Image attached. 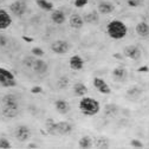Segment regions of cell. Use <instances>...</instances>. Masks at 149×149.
<instances>
[{"instance_id":"cell-1","label":"cell","mask_w":149,"mask_h":149,"mask_svg":"<svg viewBox=\"0 0 149 149\" xmlns=\"http://www.w3.org/2000/svg\"><path fill=\"white\" fill-rule=\"evenodd\" d=\"M79 109L82 114L85 116H95L100 113L101 104L98 101L90 98V97H83L79 102Z\"/></svg>"},{"instance_id":"cell-2","label":"cell","mask_w":149,"mask_h":149,"mask_svg":"<svg viewBox=\"0 0 149 149\" xmlns=\"http://www.w3.org/2000/svg\"><path fill=\"white\" fill-rule=\"evenodd\" d=\"M107 32L109 34L110 38H113L115 40L122 39L127 36L128 29L125 26V24L121 20H113L110 22L107 26Z\"/></svg>"},{"instance_id":"cell-3","label":"cell","mask_w":149,"mask_h":149,"mask_svg":"<svg viewBox=\"0 0 149 149\" xmlns=\"http://www.w3.org/2000/svg\"><path fill=\"white\" fill-rule=\"evenodd\" d=\"M14 137L18 142H27L31 137V129L25 125V124H20L14 129Z\"/></svg>"},{"instance_id":"cell-4","label":"cell","mask_w":149,"mask_h":149,"mask_svg":"<svg viewBox=\"0 0 149 149\" xmlns=\"http://www.w3.org/2000/svg\"><path fill=\"white\" fill-rule=\"evenodd\" d=\"M70 43L68 40H63V39H58L51 43L50 49L53 53L56 54H65L70 51Z\"/></svg>"},{"instance_id":"cell-5","label":"cell","mask_w":149,"mask_h":149,"mask_svg":"<svg viewBox=\"0 0 149 149\" xmlns=\"http://www.w3.org/2000/svg\"><path fill=\"white\" fill-rule=\"evenodd\" d=\"M10 12L14 17L20 18L27 12V5L24 0H15L14 3H12L10 5Z\"/></svg>"},{"instance_id":"cell-6","label":"cell","mask_w":149,"mask_h":149,"mask_svg":"<svg viewBox=\"0 0 149 149\" xmlns=\"http://www.w3.org/2000/svg\"><path fill=\"white\" fill-rule=\"evenodd\" d=\"M123 56H125V57L129 58V59L139 61L141 58V56H142V51L136 45H127L123 49Z\"/></svg>"},{"instance_id":"cell-7","label":"cell","mask_w":149,"mask_h":149,"mask_svg":"<svg viewBox=\"0 0 149 149\" xmlns=\"http://www.w3.org/2000/svg\"><path fill=\"white\" fill-rule=\"evenodd\" d=\"M32 70L36 74H45L49 70V65L45 61H43L40 58H36L33 66H32Z\"/></svg>"},{"instance_id":"cell-8","label":"cell","mask_w":149,"mask_h":149,"mask_svg":"<svg viewBox=\"0 0 149 149\" xmlns=\"http://www.w3.org/2000/svg\"><path fill=\"white\" fill-rule=\"evenodd\" d=\"M73 130V125L70 122L66 121H62V122H57V135H69L72 133Z\"/></svg>"},{"instance_id":"cell-9","label":"cell","mask_w":149,"mask_h":149,"mask_svg":"<svg viewBox=\"0 0 149 149\" xmlns=\"http://www.w3.org/2000/svg\"><path fill=\"white\" fill-rule=\"evenodd\" d=\"M94 86L101 92V94H104V95H108V94H110L111 92V89H110V86L108 85V83L104 81V79H102V78H100V77H96V78H94Z\"/></svg>"},{"instance_id":"cell-10","label":"cell","mask_w":149,"mask_h":149,"mask_svg":"<svg viewBox=\"0 0 149 149\" xmlns=\"http://www.w3.org/2000/svg\"><path fill=\"white\" fill-rule=\"evenodd\" d=\"M69 24L72 29L74 30H79L83 27L84 25V20H83V17L78 13H72L69 18Z\"/></svg>"},{"instance_id":"cell-11","label":"cell","mask_w":149,"mask_h":149,"mask_svg":"<svg viewBox=\"0 0 149 149\" xmlns=\"http://www.w3.org/2000/svg\"><path fill=\"white\" fill-rule=\"evenodd\" d=\"M142 94H143V90H142L139 85H134V86L129 88V89L127 90L125 96H127V98H128L129 101H137V100L142 96Z\"/></svg>"},{"instance_id":"cell-12","label":"cell","mask_w":149,"mask_h":149,"mask_svg":"<svg viewBox=\"0 0 149 149\" xmlns=\"http://www.w3.org/2000/svg\"><path fill=\"white\" fill-rule=\"evenodd\" d=\"M83 20H84V23L90 24V25H97L100 23V13H98V11L92 10V11L85 13L83 15Z\"/></svg>"},{"instance_id":"cell-13","label":"cell","mask_w":149,"mask_h":149,"mask_svg":"<svg viewBox=\"0 0 149 149\" xmlns=\"http://www.w3.org/2000/svg\"><path fill=\"white\" fill-rule=\"evenodd\" d=\"M97 11H98L100 14L108 15V14H111L115 11V5L111 4L110 1H101L97 6Z\"/></svg>"},{"instance_id":"cell-14","label":"cell","mask_w":149,"mask_h":149,"mask_svg":"<svg viewBox=\"0 0 149 149\" xmlns=\"http://www.w3.org/2000/svg\"><path fill=\"white\" fill-rule=\"evenodd\" d=\"M11 24H12V18L10 13L3 8H0V30H5L10 27Z\"/></svg>"},{"instance_id":"cell-15","label":"cell","mask_w":149,"mask_h":149,"mask_svg":"<svg viewBox=\"0 0 149 149\" xmlns=\"http://www.w3.org/2000/svg\"><path fill=\"white\" fill-rule=\"evenodd\" d=\"M54 108L57 110V113H59L61 115H66L71 109L70 103L65 100H57L54 102Z\"/></svg>"},{"instance_id":"cell-16","label":"cell","mask_w":149,"mask_h":149,"mask_svg":"<svg viewBox=\"0 0 149 149\" xmlns=\"http://www.w3.org/2000/svg\"><path fill=\"white\" fill-rule=\"evenodd\" d=\"M51 20H52V23L56 24V25H62V24H64L65 20H66L65 13H64L63 11H61V10H54V11L52 10V12H51Z\"/></svg>"},{"instance_id":"cell-17","label":"cell","mask_w":149,"mask_h":149,"mask_svg":"<svg viewBox=\"0 0 149 149\" xmlns=\"http://www.w3.org/2000/svg\"><path fill=\"white\" fill-rule=\"evenodd\" d=\"M128 77V71L123 66H117L113 71V78L116 82H124Z\"/></svg>"},{"instance_id":"cell-18","label":"cell","mask_w":149,"mask_h":149,"mask_svg":"<svg viewBox=\"0 0 149 149\" xmlns=\"http://www.w3.org/2000/svg\"><path fill=\"white\" fill-rule=\"evenodd\" d=\"M3 105L1 107H8V108H19V102L18 98L12 95V94H7L3 97Z\"/></svg>"},{"instance_id":"cell-19","label":"cell","mask_w":149,"mask_h":149,"mask_svg":"<svg viewBox=\"0 0 149 149\" xmlns=\"http://www.w3.org/2000/svg\"><path fill=\"white\" fill-rule=\"evenodd\" d=\"M69 65L72 70H76V71H79L84 68V61L81 56H72L69 61Z\"/></svg>"},{"instance_id":"cell-20","label":"cell","mask_w":149,"mask_h":149,"mask_svg":"<svg viewBox=\"0 0 149 149\" xmlns=\"http://www.w3.org/2000/svg\"><path fill=\"white\" fill-rule=\"evenodd\" d=\"M118 107L117 104H107L104 107V116L105 117H109V118H114L118 115Z\"/></svg>"},{"instance_id":"cell-21","label":"cell","mask_w":149,"mask_h":149,"mask_svg":"<svg viewBox=\"0 0 149 149\" xmlns=\"http://www.w3.org/2000/svg\"><path fill=\"white\" fill-rule=\"evenodd\" d=\"M3 116L6 118H14L19 114V108H8V107H1Z\"/></svg>"},{"instance_id":"cell-22","label":"cell","mask_w":149,"mask_h":149,"mask_svg":"<svg viewBox=\"0 0 149 149\" xmlns=\"http://www.w3.org/2000/svg\"><path fill=\"white\" fill-rule=\"evenodd\" d=\"M94 146L95 148H98V149H107L110 147V141L105 136H98L94 140Z\"/></svg>"},{"instance_id":"cell-23","label":"cell","mask_w":149,"mask_h":149,"mask_svg":"<svg viewBox=\"0 0 149 149\" xmlns=\"http://www.w3.org/2000/svg\"><path fill=\"white\" fill-rule=\"evenodd\" d=\"M72 89H73V94L76 96H78V97H83L88 94V88L85 86V84H83L81 82L74 83Z\"/></svg>"},{"instance_id":"cell-24","label":"cell","mask_w":149,"mask_h":149,"mask_svg":"<svg viewBox=\"0 0 149 149\" xmlns=\"http://www.w3.org/2000/svg\"><path fill=\"white\" fill-rule=\"evenodd\" d=\"M135 32L140 36V37H148L149 36V25L146 22H141L136 25L135 27Z\"/></svg>"},{"instance_id":"cell-25","label":"cell","mask_w":149,"mask_h":149,"mask_svg":"<svg viewBox=\"0 0 149 149\" xmlns=\"http://www.w3.org/2000/svg\"><path fill=\"white\" fill-rule=\"evenodd\" d=\"M45 129H46V133L50 135H57V122L52 118L46 120L45 122Z\"/></svg>"},{"instance_id":"cell-26","label":"cell","mask_w":149,"mask_h":149,"mask_svg":"<svg viewBox=\"0 0 149 149\" xmlns=\"http://www.w3.org/2000/svg\"><path fill=\"white\" fill-rule=\"evenodd\" d=\"M78 146L82 149H89V148H91L92 146H94V140H92L90 136H83V137L79 139Z\"/></svg>"},{"instance_id":"cell-27","label":"cell","mask_w":149,"mask_h":149,"mask_svg":"<svg viewBox=\"0 0 149 149\" xmlns=\"http://www.w3.org/2000/svg\"><path fill=\"white\" fill-rule=\"evenodd\" d=\"M36 4L38 5V7L47 12L53 10V4L51 1H47V0H36Z\"/></svg>"},{"instance_id":"cell-28","label":"cell","mask_w":149,"mask_h":149,"mask_svg":"<svg viewBox=\"0 0 149 149\" xmlns=\"http://www.w3.org/2000/svg\"><path fill=\"white\" fill-rule=\"evenodd\" d=\"M70 85V79L68 76H61L57 81V88L59 90H64V89H68Z\"/></svg>"},{"instance_id":"cell-29","label":"cell","mask_w":149,"mask_h":149,"mask_svg":"<svg viewBox=\"0 0 149 149\" xmlns=\"http://www.w3.org/2000/svg\"><path fill=\"white\" fill-rule=\"evenodd\" d=\"M36 58H37V57H34L33 54H32V56H26V57L23 58V65H24L25 68H27V69H32Z\"/></svg>"},{"instance_id":"cell-30","label":"cell","mask_w":149,"mask_h":149,"mask_svg":"<svg viewBox=\"0 0 149 149\" xmlns=\"http://www.w3.org/2000/svg\"><path fill=\"white\" fill-rule=\"evenodd\" d=\"M0 76H3L7 79H14V74L10 70L4 69V68H0Z\"/></svg>"},{"instance_id":"cell-31","label":"cell","mask_w":149,"mask_h":149,"mask_svg":"<svg viewBox=\"0 0 149 149\" xmlns=\"http://www.w3.org/2000/svg\"><path fill=\"white\" fill-rule=\"evenodd\" d=\"M12 146L10 143V141L6 137H0V148L1 149H10Z\"/></svg>"},{"instance_id":"cell-32","label":"cell","mask_w":149,"mask_h":149,"mask_svg":"<svg viewBox=\"0 0 149 149\" xmlns=\"http://www.w3.org/2000/svg\"><path fill=\"white\" fill-rule=\"evenodd\" d=\"M31 51H32V54L37 58H40V57L44 56V51H43L42 47H33Z\"/></svg>"},{"instance_id":"cell-33","label":"cell","mask_w":149,"mask_h":149,"mask_svg":"<svg viewBox=\"0 0 149 149\" xmlns=\"http://www.w3.org/2000/svg\"><path fill=\"white\" fill-rule=\"evenodd\" d=\"M8 37L5 34H0V47H5L8 45Z\"/></svg>"},{"instance_id":"cell-34","label":"cell","mask_w":149,"mask_h":149,"mask_svg":"<svg viewBox=\"0 0 149 149\" xmlns=\"http://www.w3.org/2000/svg\"><path fill=\"white\" fill-rule=\"evenodd\" d=\"M130 146L134 147V148H143V143L140 140H136V139H133L132 141H130Z\"/></svg>"},{"instance_id":"cell-35","label":"cell","mask_w":149,"mask_h":149,"mask_svg":"<svg viewBox=\"0 0 149 149\" xmlns=\"http://www.w3.org/2000/svg\"><path fill=\"white\" fill-rule=\"evenodd\" d=\"M1 85L5 86V88H11V86H14L15 85V81L14 79H5L1 83Z\"/></svg>"},{"instance_id":"cell-36","label":"cell","mask_w":149,"mask_h":149,"mask_svg":"<svg viewBox=\"0 0 149 149\" xmlns=\"http://www.w3.org/2000/svg\"><path fill=\"white\" fill-rule=\"evenodd\" d=\"M142 4V0H128V5L130 7H137Z\"/></svg>"},{"instance_id":"cell-37","label":"cell","mask_w":149,"mask_h":149,"mask_svg":"<svg viewBox=\"0 0 149 149\" xmlns=\"http://www.w3.org/2000/svg\"><path fill=\"white\" fill-rule=\"evenodd\" d=\"M86 4H88V0H74V6L78 8L84 7Z\"/></svg>"},{"instance_id":"cell-38","label":"cell","mask_w":149,"mask_h":149,"mask_svg":"<svg viewBox=\"0 0 149 149\" xmlns=\"http://www.w3.org/2000/svg\"><path fill=\"white\" fill-rule=\"evenodd\" d=\"M42 91H43L42 86H33V88L31 89V92H32V94H40Z\"/></svg>"},{"instance_id":"cell-39","label":"cell","mask_w":149,"mask_h":149,"mask_svg":"<svg viewBox=\"0 0 149 149\" xmlns=\"http://www.w3.org/2000/svg\"><path fill=\"white\" fill-rule=\"evenodd\" d=\"M27 148H38V146H37V144H27Z\"/></svg>"}]
</instances>
